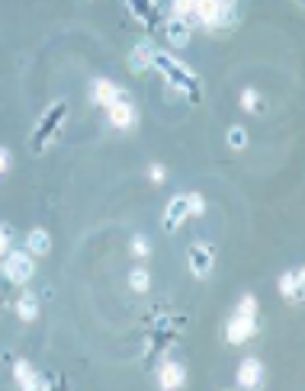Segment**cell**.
<instances>
[{
    "mask_svg": "<svg viewBox=\"0 0 305 391\" xmlns=\"http://www.w3.org/2000/svg\"><path fill=\"white\" fill-rule=\"evenodd\" d=\"M183 385H187V369H183V362H174V359L161 362V369H158V388L174 391V388H183Z\"/></svg>",
    "mask_w": 305,
    "mask_h": 391,
    "instance_id": "52a82bcc",
    "label": "cell"
},
{
    "mask_svg": "<svg viewBox=\"0 0 305 391\" xmlns=\"http://www.w3.org/2000/svg\"><path fill=\"white\" fill-rule=\"evenodd\" d=\"M235 311H241V315H251V317H257L260 315V305H257V299H254L251 292L248 295H241V301L235 305Z\"/></svg>",
    "mask_w": 305,
    "mask_h": 391,
    "instance_id": "44dd1931",
    "label": "cell"
},
{
    "mask_svg": "<svg viewBox=\"0 0 305 391\" xmlns=\"http://www.w3.org/2000/svg\"><path fill=\"white\" fill-rule=\"evenodd\" d=\"M122 97V87L116 81H109V77H97V81L90 83V103L93 106H109L113 100H119Z\"/></svg>",
    "mask_w": 305,
    "mask_h": 391,
    "instance_id": "ba28073f",
    "label": "cell"
},
{
    "mask_svg": "<svg viewBox=\"0 0 305 391\" xmlns=\"http://www.w3.org/2000/svg\"><path fill=\"white\" fill-rule=\"evenodd\" d=\"M148 180L158 183V186L168 180V170H164V164H151V167H148Z\"/></svg>",
    "mask_w": 305,
    "mask_h": 391,
    "instance_id": "603a6c76",
    "label": "cell"
},
{
    "mask_svg": "<svg viewBox=\"0 0 305 391\" xmlns=\"http://www.w3.org/2000/svg\"><path fill=\"white\" fill-rule=\"evenodd\" d=\"M187 260H190V273L196 279H209V273H212L215 266V250L209 247V244L196 241L190 244V250H187Z\"/></svg>",
    "mask_w": 305,
    "mask_h": 391,
    "instance_id": "5b68a950",
    "label": "cell"
},
{
    "mask_svg": "<svg viewBox=\"0 0 305 391\" xmlns=\"http://www.w3.org/2000/svg\"><path fill=\"white\" fill-rule=\"evenodd\" d=\"M264 376H267V372H264V362H260L257 356H248V359H241V366H238L235 382H238V388L254 391L264 385Z\"/></svg>",
    "mask_w": 305,
    "mask_h": 391,
    "instance_id": "8992f818",
    "label": "cell"
},
{
    "mask_svg": "<svg viewBox=\"0 0 305 391\" xmlns=\"http://www.w3.org/2000/svg\"><path fill=\"white\" fill-rule=\"evenodd\" d=\"M225 138H229V144H231L235 151L248 148V142H251V138H248V128H244V125H231V128H229V135H225Z\"/></svg>",
    "mask_w": 305,
    "mask_h": 391,
    "instance_id": "ffe728a7",
    "label": "cell"
},
{
    "mask_svg": "<svg viewBox=\"0 0 305 391\" xmlns=\"http://www.w3.org/2000/svg\"><path fill=\"white\" fill-rule=\"evenodd\" d=\"M4 276L13 282V286H26L32 276H36V256L29 250H10L7 260H4Z\"/></svg>",
    "mask_w": 305,
    "mask_h": 391,
    "instance_id": "7a4b0ae2",
    "label": "cell"
},
{
    "mask_svg": "<svg viewBox=\"0 0 305 391\" xmlns=\"http://www.w3.org/2000/svg\"><path fill=\"white\" fill-rule=\"evenodd\" d=\"M13 382H16V388H23V391L48 388V382H39V378H36V369H32L26 359H16L13 362Z\"/></svg>",
    "mask_w": 305,
    "mask_h": 391,
    "instance_id": "30bf717a",
    "label": "cell"
},
{
    "mask_svg": "<svg viewBox=\"0 0 305 391\" xmlns=\"http://www.w3.org/2000/svg\"><path fill=\"white\" fill-rule=\"evenodd\" d=\"M151 64H154V48H151V42H138V46L129 52V68H132V74H145Z\"/></svg>",
    "mask_w": 305,
    "mask_h": 391,
    "instance_id": "8fae6325",
    "label": "cell"
},
{
    "mask_svg": "<svg viewBox=\"0 0 305 391\" xmlns=\"http://www.w3.org/2000/svg\"><path fill=\"white\" fill-rule=\"evenodd\" d=\"M170 10L177 20H187V16H193V0H170Z\"/></svg>",
    "mask_w": 305,
    "mask_h": 391,
    "instance_id": "7402d4cb",
    "label": "cell"
},
{
    "mask_svg": "<svg viewBox=\"0 0 305 391\" xmlns=\"http://www.w3.org/2000/svg\"><path fill=\"white\" fill-rule=\"evenodd\" d=\"M168 42L174 48H187V46H190V29H187V23H183V20H177V16L168 23Z\"/></svg>",
    "mask_w": 305,
    "mask_h": 391,
    "instance_id": "9a60e30c",
    "label": "cell"
},
{
    "mask_svg": "<svg viewBox=\"0 0 305 391\" xmlns=\"http://www.w3.org/2000/svg\"><path fill=\"white\" fill-rule=\"evenodd\" d=\"M183 203H187V215L190 219H203L206 215V196L203 193H183Z\"/></svg>",
    "mask_w": 305,
    "mask_h": 391,
    "instance_id": "ac0fdd59",
    "label": "cell"
},
{
    "mask_svg": "<svg viewBox=\"0 0 305 391\" xmlns=\"http://www.w3.org/2000/svg\"><path fill=\"white\" fill-rule=\"evenodd\" d=\"M129 254L135 256V260H148V256H151V241H148L145 234H132Z\"/></svg>",
    "mask_w": 305,
    "mask_h": 391,
    "instance_id": "d6986e66",
    "label": "cell"
},
{
    "mask_svg": "<svg viewBox=\"0 0 305 391\" xmlns=\"http://www.w3.org/2000/svg\"><path fill=\"white\" fill-rule=\"evenodd\" d=\"M10 167H13V154H10V148L0 144V177H7Z\"/></svg>",
    "mask_w": 305,
    "mask_h": 391,
    "instance_id": "cb8c5ba5",
    "label": "cell"
},
{
    "mask_svg": "<svg viewBox=\"0 0 305 391\" xmlns=\"http://www.w3.org/2000/svg\"><path fill=\"white\" fill-rule=\"evenodd\" d=\"M276 286H280V295H283L286 301H299V299H302V289H305V273H302V270L283 273Z\"/></svg>",
    "mask_w": 305,
    "mask_h": 391,
    "instance_id": "9c48e42d",
    "label": "cell"
},
{
    "mask_svg": "<svg viewBox=\"0 0 305 391\" xmlns=\"http://www.w3.org/2000/svg\"><path fill=\"white\" fill-rule=\"evenodd\" d=\"M241 109L251 116H260L264 113V97L257 93V87H244L241 90Z\"/></svg>",
    "mask_w": 305,
    "mask_h": 391,
    "instance_id": "e0dca14e",
    "label": "cell"
},
{
    "mask_svg": "<svg viewBox=\"0 0 305 391\" xmlns=\"http://www.w3.org/2000/svg\"><path fill=\"white\" fill-rule=\"evenodd\" d=\"M183 219H190V215H187V203H183V196H174L168 203V209H164V228H168V231H177V228L183 225Z\"/></svg>",
    "mask_w": 305,
    "mask_h": 391,
    "instance_id": "4fadbf2b",
    "label": "cell"
},
{
    "mask_svg": "<svg viewBox=\"0 0 305 391\" xmlns=\"http://www.w3.org/2000/svg\"><path fill=\"white\" fill-rule=\"evenodd\" d=\"M26 250H29L32 256L52 254V234H48L46 228H32V231L26 234Z\"/></svg>",
    "mask_w": 305,
    "mask_h": 391,
    "instance_id": "7c38bea8",
    "label": "cell"
},
{
    "mask_svg": "<svg viewBox=\"0 0 305 391\" xmlns=\"http://www.w3.org/2000/svg\"><path fill=\"white\" fill-rule=\"evenodd\" d=\"M16 317H20V321H26V324L39 317V299L32 292H23L20 299H16Z\"/></svg>",
    "mask_w": 305,
    "mask_h": 391,
    "instance_id": "5bb4252c",
    "label": "cell"
},
{
    "mask_svg": "<svg viewBox=\"0 0 305 391\" xmlns=\"http://www.w3.org/2000/svg\"><path fill=\"white\" fill-rule=\"evenodd\" d=\"M235 13H238V0H193V16L206 29L231 26L235 23Z\"/></svg>",
    "mask_w": 305,
    "mask_h": 391,
    "instance_id": "6da1fadb",
    "label": "cell"
},
{
    "mask_svg": "<svg viewBox=\"0 0 305 391\" xmlns=\"http://www.w3.org/2000/svg\"><path fill=\"white\" fill-rule=\"evenodd\" d=\"M10 254V228L0 225V256H7Z\"/></svg>",
    "mask_w": 305,
    "mask_h": 391,
    "instance_id": "d4e9b609",
    "label": "cell"
},
{
    "mask_svg": "<svg viewBox=\"0 0 305 391\" xmlns=\"http://www.w3.org/2000/svg\"><path fill=\"white\" fill-rule=\"evenodd\" d=\"M107 109V122L109 128H116V132H129V128H135L138 122V109L132 100H126V93H122L119 100H113L109 106H103Z\"/></svg>",
    "mask_w": 305,
    "mask_h": 391,
    "instance_id": "3957f363",
    "label": "cell"
},
{
    "mask_svg": "<svg viewBox=\"0 0 305 391\" xmlns=\"http://www.w3.org/2000/svg\"><path fill=\"white\" fill-rule=\"evenodd\" d=\"M129 289H132V292H138V295H145L148 289H151V273H148V266H132Z\"/></svg>",
    "mask_w": 305,
    "mask_h": 391,
    "instance_id": "2e32d148",
    "label": "cell"
},
{
    "mask_svg": "<svg viewBox=\"0 0 305 391\" xmlns=\"http://www.w3.org/2000/svg\"><path fill=\"white\" fill-rule=\"evenodd\" d=\"M254 334H257V317L241 315V311H235V315L229 317V324H225V340H229L231 346L248 343Z\"/></svg>",
    "mask_w": 305,
    "mask_h": 391,
    "instance_id": "277c9868",
    "label": "cell"
}]
</instances>
